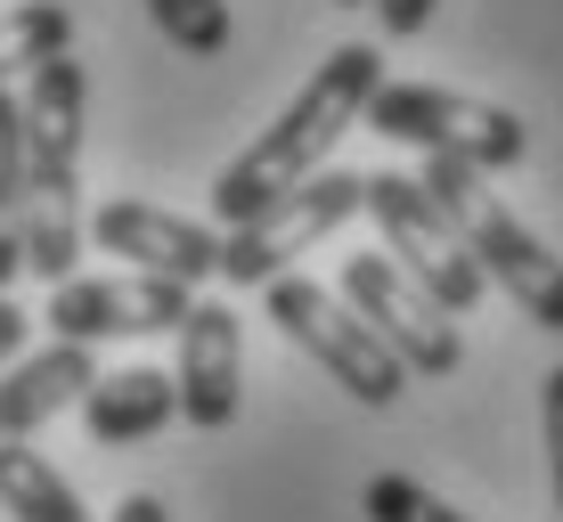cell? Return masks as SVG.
<instances>
[{"label": "cell", "mask_w": 563, "mask_h": 522, "mask_svg": "<svg viewBox=\"0 0 563 522\" xmlns=\"http://www.w3.org/2000/svg\"><path fill=\"white\" fill-rule=\"evenodd\" d=\"M343 9H367V0H343Z\"/></svg>", "instance_id": "cell-23"}, {"label": "cell", "mask_w": 563, "mask_h": 522, "mask_svg": "<svg viewBox=\"0 0 563 522\" xmlns=\"http://www.w3.org/2000/svg\"><path fill=\"white\" fill-rule=\"evenodd\" d=\"M172 384H180V417L197 424V433L238 424L245 343H238V311H229V302H188V319H180V367H172Z\"/></svg>", "instance_id": "cell-11"}, {"label": "cell", "mask_w": 563, "mask_h": 522, "mask_svg": "<svg viewBox=\"0 0 563 522\" xmlns=\"http://www.w3.org/2000/svg\"><path fill=\"white\" fill-rule=\"evenodd\" d=\"M147 16L180 57H221L229 49V0H147Z\"/></svg>", "instance_id": "cell-17"}, {"label": "cell", "mask_w": 563, "mask_h": 522, "mask_svg": "<svg viewBox=\"0 0 563 522\" xmlns=\"http://www.w3.org/2000/svg\"><path fill=\"white\" fill-rule=\"evenodd\" d=\"M367 212H376V229H384V245L400 254V269L424 286V295L441 302V311H482V262H474V245L457 237V221L441 212V197L424 180H409V171H376L367 180Z\"/></svg>", "instance_id": "cell-6"}, {"label": "cell", "mask_w": 563, "mask_h": 522, "mask_svg": "<svg viewBox=\"0 0 563 522\" xmlns=\"http://www.w3.org/2000/svg\"><path fill=\"white\" fill-rule=\"evenodd\" d=\"M180 417V384L164 367H114L82 392V424L99 449H131V441H155L164 424Z\"/></svg>", "instance_id": "cell-13"}, {"label": "cell", "mask_w": 563, "mask_h": 522, "mask_svg": "<svg viewBox=\"0 0 563 522\" xmlns=\"http://www.w3.org/2000/svg\"><path fill=\"white\" fill-rule=\"evenodd\" d=\"M262 295H269V319H278V335H295L302 352L360 400V409H393V400H400L409 367H400V352H393V343H384L343 295H327L319 278H295V269H278Z\"/></svg>", "instance_id": "cell-4"}, {"label": "cell", "mask_w": 563, "mask_h": 522, "mask_svg": "<svg viewBox=\"0 0 563 522\" xmlns=\"http://www.w3.org/2000/svg\"><path fill=\"white\" fill-rule=\"evenodd\" d=\"M90 245L99 254H123L131 269H155V278H221V237L188 212H164L147 197H114L99 221H90Z\"/></svg>", "instance_id": "cell-10"}, {"label": "cell", "mask_w": 563, "mask_h": 522, "mask_svg": "<svg viewBox=\"0 0 563 522\" xmlns=\"http://www.w3.org/2000/svg\"><path fill=\"white\" fill-rule=\"evenodd\" d=\"M0 514L9 522H90L74 481L42 449H25V441H0Z\"/></svg>", "instance_id": "cell-14"}, {"label": "cell", "mask_w": 563, "mask_h": 522, "mask_svg": "<svg viewBox=\"0 0 563 522\" xmlns=\"http://www.w3.org/2000/svg\"><path fill=\"white\" fill-rule=\"evenodd\" d=\"M352 212H367V180L360 171H310L302 188H286L278 204H262L254 221H238L221 237V278L229 286H269L278 269H295L319 237H335Z\"/></svg>", "instance_id": "cell-7"}, {"label": "cell", "mask_w": 563, "mask_h": 522, "mask_svg": "<svg viewBox=\"0 0 563 522\" xmlns=\"http://www.w3.org/2000/svg\"><path fill=\"white\" fill-rule=\"evenodd\" d=\"M367 131L400 147H424V156H465L482 171H507L531 156V123L490 99H465V90H441V82H376V99L360 114Z\"/></svg>", "instance_id": "cell-5"}, {"label": "cell", "mask_w": 563, "mask_h": 522, "mask_svg": "<svg viewBox=\"0 0 563 522\" xmlns=\"http://www.w3.org/2000/svg\"><path fill=\"white\" fill-rule=\"evenodd\" d=\"M99 384V359H90V343L57 335L49 352L16 359L9 376H0V441H33L57 409H74V400Z\"/></svg>", "instance_id": "cell-12"}, {"label": "cell", "mask_w": 563, "mask_h": 522, "mask_svg": "<svg viewBox=\"0 0 563 522\" xmlns=\"http://www.w3.org/2000/svg\"><path fill=\"white\" fill-rule=\"evenodd\" d=\"M539 424H548V474H555V514H563V367L539 392Z\"/></svg>", "instance_id": "cell-19"}, {"label": "cell", "mask_w": 563, "mask_h": 522, "mask_svg": "<svg viewBox=\"0 0 563 522\" xmlns=\"http://www.w3.org/2000/svg\"><path fill=\"white\" fill-rule=\"evenodd\" d=\"M25 107V269L33 278H74L82 254V212H74V171H82V114H90V82L74 66V49L42 57L16 90Z\"/></svg>", "instance_id": "cell-2"}, {"label": "cell", "mask_w": 563, "mask_h": 522, "mask_svg": "<svg viewBox=\"0 0 563 522\" xmlns=\"http://www.w3.org/2000/svg\"><path fill=\"white\" fill-rule=\"evenodd\" d=\"M343 302H352V311L376 326L384 343H393L409 376H457V359H465L457 311H441V302L424 295V286H417L400 262L352 254V262H343Z\"/></svg>", "instance_id": "cell-8"}, {"label": "cell", "mask_w": 563, "mask_h": 522, "mask_svg": "<svg viewBox=\"0 0 563 522\" xmlns=\"http://www.w3.org/2000/svg\"><path fill=\"white\" fill-rule=\"evenodd\" d=\"M25 269V107L0 90V295Z\"/></svg>", "instance_id": "cell-15"}, {"label": "cell", "mask_w": 563, "mask_h": 522, "mask_svg": "<svg viewBox=\"0 0 563 522\" xmlns=\"http://www.w3.org/2000/svg\"><path fill=\"white\" fill-rule=\"evenodd\" d=\"M74 49V9L66 0H25V9H0V90L16 74H33L42 57Z\"/></svg>", "instance_id": "cell-16"}, {"label": "cell", "mask_w": 563, "mask_h": 522, "mask_svg": "<svg viewBox=\"0 0 563 522\" xmlns=\"http://www.w3.org/2000/svg\"><path fill=\"white\" fill-rule=\"evenodd\" d=\"M424 188H433L441 212L457 221V237L474 245L482 278L507 286L515 311L531 319V326L563 335V262H555V254H548V245H539L522 221H515L507 204L490 197V188H482V164H465V156H433V164H424Z\"/></svg>", "instance_id": "cell-3"}, {"label": "cell", "mask_w": 563, "mask_h": 522, "mask_svg": "<svg viewBox=\"0 0 563 522\" xmlns=\"http://www.w3.org/2000/svg\"><path fill=\"white\" fill-rule=\"evenodd\" d=\"M376 16H384V33H393V42H409V33H424L433 0H376Z\"/></svg>", "instance_id": "cell-20"}, {"label": "cell", "mask_w": 563, "mask_h": 522, "mask_svg": "<svg viewBox=\"0 0 563 522\" xmlns=\"http://www.w3.org/2000/svg\"><path fill=\"white\" fill-rule=\"evenodd\" d=\"M376 82H384V57L367 49V42H343V49L327 57V66L310 74L302 90H295V107H286L278 123H269L262 140L221 171V180H212V212L238 229V221H254L262 204H278L286 188H302L310 171L327 164V147H335L343 131H352L360 114H367Z\"/></svg>", "instance_id": "cell-1"}, {"label": "cell", "mask_w": 563, "mask_h": 522, "mask_svg": "<svg viewBox=\"0 0 563 522\" xmlns=\"http://www.w3.org/2000/svg\"><path fill=\"white\" fill-rule=\"evenodd\" d=\"M188 278H155V269H131L123 278H57L49 286V335L74 343H107V335H164V326L188 319Z\"/></svg>", "instance_id": "cell-9"}, {"label": "cell", "mask_w": 563, "mask_h": 522, "mask_svg": "<svg viewBox=\"0 0 563 522\" xmlns=\"http://www.w3.org/2000/svg\"><path fill=\"white\" fill-rule=\"evenodd\" d=\"M114 522H172V514H164V498H147V490H131V498H123V507H114Z\"/></svg>", "instance_id": "cell-22"}, {"label": "cell", "mask_w": 563, "mask_h": 522, "mask_svg": "<svg viewBox=\"0 0 563 522\" xmlns=\"http://www.w3.org/2000/svg\"><path fill=\"white\" fill-rule=\"evenodd\" d=\"M25 326H33V319H25V311H16V302H9V295H0V367H9L16 352H25Z\"/></svg>", "instance_id": "cell-21"}, {"label": "cell", "mask_w": 563, "mask_h": 522, "mask_svg": "<svg viewBox=\"0 0 563 522\" xmlns=\"http://www.w3.org/2000/svg\"><path fill=\"white\" fill-rule=\"evenodd\" d=\"M360 507H367V522H474V514H457V507H441L424 481H409V474H376L360 490Z\"/></svg>", "instance_id": "cell-18"}]
</instances>
